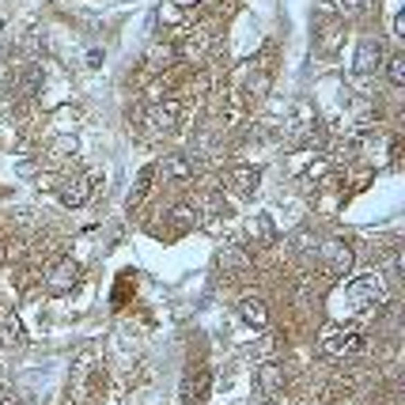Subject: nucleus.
Wrapping results in <instances>:
<instances>
[{"mask_svg": "<svg viewBox=\"0 0 405 405\" xmlns=\"http://www.w3.org/2000/svg\"><path fill=\"white\" fill-rule=\"evenodd\" d=\"M171 4H174V8H193L197 0H171Z\"/></svg>", "mask_w": 405, "mask_h": 405, "instance_id": "13", "label": "nucleus"}, {"mask_svg": "<svg viewBox=\"0 0 405 405\" xmlns=\"http://www.w3.org/2000/svg\"><path fill=\"white\" fill-rule=\"evenodd\" d=\"M72 280H76V262H57V273L50 277V285L64 291V288H72Z\"/></svg>", "mask_w": 405, "mask_h": 405, "instance_id": "9", "label": "nucleus"}, {"mask_svg": "<svg viewBox=\"0 0 405 405\" xmlns=\"http://www.w3.org/2000/svg\"><path fill=\"white\" fill-rule=\"evenodd\" d=\"M239 314H242V322H246V326H254V330H262L265 322H269V314H265V303H262V299H242V303H239Z\"/></svg>", "mask_w": 405, "mask_h": 405, "instance_id": "7", "label": "nucleus"}, {"mask_svg": "<svg viewBox=\"0 0 405 405\" xmlns=\"http://www.w3.org/2000/svg\"><path fill=\"white\" fill-rule=\"evenodd\" d=\"M379 64H383V42L379 38H363L360 50H356V61H352L356 76H371Z\"/></svg>", "mask_w": 405, "mask_h": 405, "instance_id": "5", "label": "nucleus"}, {"mask_svg": "<svg viewBox=\"0 0 405 405\" xmlns=\"http://www.w3.org/2000/svg\"><path fill=\"white\" fill-rule=\"evenodd\" d=\"M174 118H178V107H174V102H163V107L152 110V129H156V133H159V129H171Z\"/></svg>", "mask_w": 405, "mask_h": 405, "instance_id": "8", "label": "nucleus"}, {"mask_svg": "<svg viewBox=\"0 0 405 405\" xmlns=\"http://www.w3.org/2000/svg\"><path fill=\"white\" fill-rule=\"evenodd\" d=\"M341 303H345V314H368L375 311V307L386 303V288L379 277H356L352 285H345L341 291Z\"/></svg>", "mask_w": 405, "mask_h": 405, "instance_id": "1", "label": "nucleus"}, {"mask_svg": "<svg viewBox=\"0 0 405 405\" xmlns=\"http://www.w3.org/2000/svg\"><path fill=\"white\" fill-rule=\"evenodd\" d=\"M322 265L334 273H348V265H352V250L345 246V242H326L322 246Z\"/></svg>", "mask_w": 405, "mask_h": 405, "instance_id": "6", "label": "nucleus"}, {"mask_svg": "<svg viewBox=\"0 0 405 405\" xmlns=\"http://www.w3.org/2000/svg\"><path fill=\"white\" fill-rule=\"evenodd\" d=\"M318 27H314V46H318V53L322 57H334L337 50L345 46V35H348V27H345V19H337L334 15V4L330 0H322L318 4Z\"/></svg>", "mask_w": 405, "mask_h": 405, "instance_id": "2", "label": "nucleus"}, {"mask_svg": "<svg viewBox=\"0 0 405 405\" xmlns=\"http://www.w3.org/2000/svg\"><path fill=\"white\" fill-rule=\"evenodd\" d=\"M163 174L186 178V174H190V163H186V159H178V156H171V159H163Z\"/></svg>", "mask_w": 405, "mask_h": 405, "instance_id": "11", "label": "nucleus"}, {"mask_svg": "<svg viewBox=\"0 0 405 405\" xmlns=\"http://www.w3.org/2000/svg\"><path fill=\"white\" fill-rule=\"evenodd\" d=\"M322 348H326L330 356H337V360H341V356H360L363 352V337L352 334V330H330Z\"/></svg>", "mask_w": 405, "mask_h": 405, "instance_id": "3", "label": "nucleus"}, {"mask_svg": "<svg viewBox=\"0 0 405 405\" xmlns=\"http://www.w3.org/2000/svg\"><path fill=\"white\" fill-rule=\"evenodd\" d=\"M91 190H95V174H91V171H87V174H72L69 182L61 186V205H69V208L87 205Z\"/></svg>", "mask_w": 405, "mask_h": 405, "instance_id": "4", "label": "nucleus"}, {"mask_svg": "<svg viewBox=\"0 0 405 405\" xmlns=\"http://www.w3.org/2000/svg\"><path fill=\"white\" fill-rule=\"evenodd\" d=\"M231 186H235L239 193H250V190L258 186V171H250V167H239V171L231 174Z\"/></svg>", "mask_w": 405, "mask_h": 405, "instance_id": "10", "label": "nucleus"}, {"mask_svg": "<svg viewBox=\"0 0 405 405\" xmlns=\"http://www.w3.org/2000/svg\"><path fill=\"white\" fill-rule=\"evenodd\" d=\"M390 84L394 87L405 84V57H402V53H394V57H390Z\"/></svg>", "mask_w": 405, "mask_h": 405, "instance_id": "12", "label": "nucleus"}]
</instances>
